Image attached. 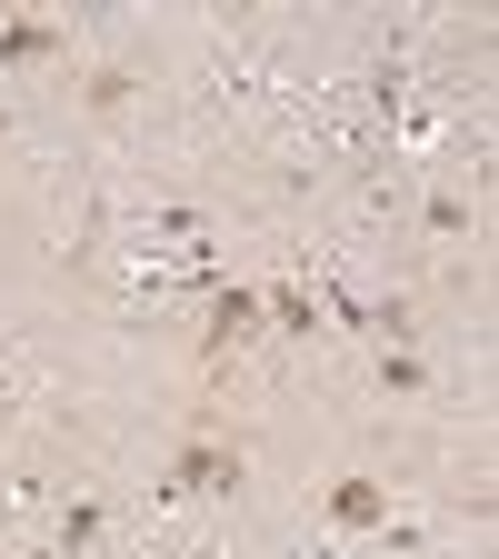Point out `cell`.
Returning a JSON list of instances; mask_svg holds the SVG:
<instances>
[{"instance_id": "obj_1", "label": "cell", "mask_w": 499, "mask_h": 559, "mask_svg": "<svg viewBox=\"0 0 499 559\" xmlns=\"http://www.w3.org/2000/svg\"><path fill=\"white\" fill-rule=\"evenodd\" d=\"M81 31L70 11H0V81H31V70H70Z\"/></svg>"}, {"instance_id": "obj_2", "label": "cell", "mask_w": 499, "mask_h": 559, "mask_svg": "<svg viewBox=\"0 0 499 559\" xmlns=\"http://www.w3.org/2000/svg\"><path fill=\"white\" fill-rule=\"evenodd\" d=\"M260 340H270V320H260V280H221V290H210V310H200V360L230 370L240 349H260Z\"/></svg>"}, {"instance_id": "obj_3", "label": "cell", "mask_w": 499, "mask_h": 559, "mask_svg": "<svg viewBox=\"0 0 499 559\" xmlns=\"http://www.w3.org/2000/svg\"><path fill=\"white\" fill-rule=\"evenodd\" d=\"M479 221V170H440L430 200H419V250H460Z\"/></svg>"}, {"instance_id": "obj_4", "label": "cell", "mask_w": 499, "mask_h": 559, "mask_svg": "<svg viewBox=\"0 0 499 559\" xmlns=\"http://www.w3.org/2000/svg\"><path fill=\"white\" fill-rule=\"evenodd\" d=\"M140 91H151V70L140 60H120V50H100V60H81V120H130L140 110Z\"/></svg>"}, {"instance_id": "obj_5", "label": "cell", "mask_w": 499, "mask_h": 559, "mask_svg": "<svg viewBox=\"0 0 499 559\" xmlns=\"http://www.w3.org/2000/svg\"><path fill=\"white\" fill-rule=\"evenodd\" d=\"M390 510H400V489H390V479H370V469H340V479H330V500H320V520H330V530H380Z\"/></svg>"}, {"instance_id": "obj_6", "label": "cell", "mask_w": 499, "mask_h": 559, "mask_svg": "<svg viewBox=\"0 0 499 559\" xmlns=\"http://www.w3.org/2000/svg\"><path fill=\"white\" fill-rule=\"evenodd\" d=\"M370 390H380V400H430L440 370L419 360V349H380V360H370Z\"/></svg>"}]
</instances>
